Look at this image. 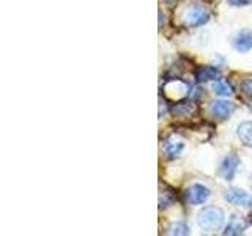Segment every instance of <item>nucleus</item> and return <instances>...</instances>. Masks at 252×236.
I'll return each mask as SVG.
<instances>
[{"instance_id":"f257e3e1","label":"nucleus","mask_w":252,"mask_h":236,"mask_svg":"<svg viewBox=\"0 0 252 236\" xmlns=\"http://www.w3.org/2000/svg\"><path fill=\"white\" fill-rule=\"evenodd\" d=\"M180 19L183 27H200L210 21V11L202 3H189L181 8Z\"/></svg>"},{"instance_id":"f03ea898","label":"nucleus","mask_w":252,"mask_h":236,"mask_svg":"<svg viewBox=\"0 0 252 236\" xmlns=\"http://www.w3.org/2000/svg\"><path fill=\"white\" fill-rule=\"evenodd\" d=\"M225 214L224 211L218 208V206H207L199 212V217H197V222L202 227V230L205 232H215L219 230L224 224Z\"/></svg>"},{"instance_id":"7ed1b4c3","label":"nucleus","mask_w":252,"mask_h":236,"mask_svg":"<svg viewBox=\"0 0 252 236\" xmlns=\"http://www.w3.org/2000/svg\"><path fill=\"white\" fill-rule=\"evenodd\" d=\"M191 87L186 81H181V79H170L164 85H162V91H164V96L167 98L169 101H181L185 99Z\"/></svg>"},{"instance_id":"20e7f679","label":"nucleus","mask_w":252,"mask_h":236,"mask_svg":"<svg viewBox=\"0 0 252 236\" xmlns=\"http://www.w3.org/2000/svg\"><path fill=\"white\" fill-rule=\"evenodd\" d=\"M238 165H240V157L238 156L227 154L224 157V161L220 162V165H219V175L222 177L224 179H227V181L233 179L236 170H238Z\"/></svg>"},{"instance_id":"39448f33","label":"nucleus","mask_w":252,"mask_h":236,"mask_svg":"<svg viewBox=\"0 0 252 236\" xmlns=\"http://www.w3.org/2000/svg\"><path fill=\"white\" fill-rule=\"evenodd\" d=\"M233 110H235V104L230 101H213L210 104V114L219 118V120L228 118L233 114Z\"/></svg>"},{"instance_id":"423d86ee","label":"nucleus","mask_w":252,"mask_h":236,"mask_svg":"<svg viewBox=\"0 0 252 236\" xmlns=\"http://www.w3.org/2000/svg\"><path fill=\"white\" fill-rule=\"evenodd\" d=\"M186 197L192 205H202L210 197V189L205 187L203 184H192L186 191Z\"/></svg>"},{"instance_id":"0eeeda50","label":"nucleus","mask_w":252,"mask_h":236,"mask_svg":"<svg viewBox=\"0 0 252 236\" xmlns=\"http://www.w3.org/2000/svg\"><path fill=\"white\" fill-rule=\"evenodd\" d=\"M225 199L236 206H252V197L241 189H228L225 192Z\"/></svg>"},{"instance_id":"6e6552de","label":"nucleus","mask_w":252,"mask_h":236,"mask_svg":"<svg viewBox=\"0 0 252 236\" xmlns=\"http://www.w3.org/2000/svg\"><path fill=\"white\" fill-rule=\"evenodd\" d=\"M244 230H246V220L238 214H232V217L228 220V224L224 230V235L236 236V235H243Z\"/></svg>"},{"instance_id":"1a4fd4ad","label":"nucleus","mask_w":252,"mask_h":236,"mask_svg":"<svg viewBox=\"0 0 252 236\" xmlns=\"http://www.w3.org/2000/svg\"><path fill=\"white\" fill-rule=\"evenodd\" d=\"M219 77H220V71L215 66H200L195 69V79L199 82L216 81Z\"/></svg>"},{"instance_id":"9d476101","label":"nucleus","mask_w":252,"mask_h":236,"mask_svg":"<svg viewBox=\"0 0 252 236\" xmlns=\"http://www.w3.org/2000/svg\"><path fill=\"white\" fill-rule=\"evenodd\" d=\"M197 112V106L195 102H178L172 107V114L175 117H183L189 118Z\"/></svg>"},{"instance_id":"9b49d317","label":"nucleus","mask_w":252,"mask_h":236,"mask_svg":"<svg viewBox=\"0 0 252 236\" xmlns=\"http://www.w3.org/2000/svg\"><path fill=\"white\" fill-rule=\"evenodd\" d=\"M185 144L177 137H169L164 142V151L169 157H177L181 151H183Z\"/></svg>"},{"instance_id":"f8f14e48","label":"nucleus","mask_w":252,"mask_h":236,"mask_svg":"<svg viewBox=\"0 0 252 236\" xmlns=\"http://www.w3.org/2000/svg\"><path fill=\"white\" fill-rule=\"evenodd\" d=\"M233 46L236 51L240 52H248L252 49V33L251 31H241V33L236 35Z\"/></svg>"},{"instance_id":"ddd939ff","label":"nucleus","mask_w":252,"mask_h":236,"mask_svg":"<svg viewBox=\"0 0 252 236\" xmlns=\"http://www.w3.org/2000/svg\"><path fill=\"white\" fill-rule=\"evenodd\" d=\"M236 136L240 137L243 145L252 148V121H243L236 128Z\"/></svg>"},{"instance_id":"4468645a","label":"nucleus","mask_w":252,"mask_h":236,"mask_svg":"<svg viewBox=\"0 0 252 236\" xmlns=\"http://www.w3.org/2000/svg\"><path fill=\"white\" fill-rule=\"evenodd\" d=\"M213 90H215V93L219 94V96H230V94L233 93L230 84H228L227 81H216L215 84H213Z\"/></svg>"},{"instance_id":"2eb2a0df","label":"nucleus","mask_w":252,"mask_h":236,"mask_svg":"<svg viewBox=\"0 0 252 236\" xmlns=\"http://www.w3.org/2000/svg\"><path fill=\"white\" fill-rule=\"evenodd\" d=\"M167 235H173V236H186L189 235V227L185 222H173L169 225L167 228Z\"/></svg>"},{"instance_id":"dca6fc26","label":"nucleus","mask_w":252,"mask_h":236,"mask_svg":"<svg viewBox=\"0 0 252 236\" xmlns=\"http://www.w3.org/2000/svg\"><path fill=\"white\" fill-rule=\"evenodd\" d=\"M241 91L244 96H248L249 99H252V79H246L241 84Z\"/></svg>"},{"instance_id":"f3484780","label":"nucleus","mask_w":252,"mask_h":236,"mask_svg":"<svg viewBox=\"0 0 252 236\" xmlns=\"http://www.w3.org/2000/svg\"><path fill=\"white\" fill-rule=\"evenodd\" d=\"M232 6H246L249 3H252V0H227Z\"/></svg>"},{"instance_id":"a211bd4d","label":"nucleus","mask_w":252,"mask_h":236,"mask_svg":"<svg viewBox=\"0 0 252 236\" xmlns=\"http://www.w3.org/2000/svg\"><path fill=\"white\" fill-rule=\"evenodd\" d=\"M251 222H252V214H251Z\"/></svg>"}]
</instances>
